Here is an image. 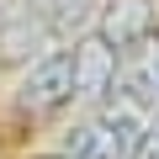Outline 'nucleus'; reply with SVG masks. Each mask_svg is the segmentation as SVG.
I'll return each mask as SVG.
<instances>
[{"label": "nucleus", "mask_w": 159, "mask_h": 159, "mask_svg": "<svg viewBox=\"0 0 159 159\" xmlns=\"http://www.w3.org/2000/svg\"><path fill=\"white\" fill-rule=\"evenodd\" d=\"M74 96V74H69V48H48L27 64L21 85H16V111L27 117H48L58 106H69Z\"/></svg>", "instance_id": "obj_1"}, {"label": "nucleus", "mask_w": 159, "mask_h": 159, "mask_svg": "<svg viewBox=\"0 0 159 159\" xmlns=\"http://www.w3.org/2000/svg\"><path fill=\"white\" fill-rule=\"evenodd\" d=\"M69 74H74V106H85V111H96L106 96H111V85H117V48H106L96 32L90 37H80L74 48H69Z\"/></svg>", "instance_id": "obj_2"}, {"label": "nucleus", "mask_w": 159, "mask_h": 159, "mask_svg": "<svg viewBox=\"0 0 159 159\" xmlns=\"http://www.w3.org/2000/svg\"><path fill=\"white\" fill-rule=\"evenodd\" d=\"M96 37L117 53L138 48L143 37H154V0H106L96 11Z\"/></svg>", "instance_id": "obj_3"}, {"label": "nucleus", "mask_w": 159, "mask_h": 159, "mask_svg": "<svg viewBox=\"0 0 159 159\" xmlns=\"http://www.w3.org/2000/svg\"><path fill=\"white\" fill-rule=\"evenodd\" d=\"M64 159H122V154H117V143L106 138V127H101L96 117H85V122L69 127V138H64Z\"/></svg>", "instance_id": "obj_4"}, {"label": "nucleus", "mask_w": 159, "mask_h": 159, "mask_svg": "<svg viewBox=\"0 0 159 159\" xmlns=\"http://www.w3.org/2000/svg\"><path fill=\"white\" fill-rule=\"evenodd\" d=\"M27 11H32L48 32H74L80 21L96 11V0H27Z\"/></svg>", "instance_id": "obj_5"}, {"label": "nucleus", "mask_w": 159, "mask_h": 159, "mask_svg": "<svg viewBox=\"0 0 159 159\" xmlns=\"http://www.w3.org/2000/svg\"><path fill=\"white\" fill-rule=\"evenodd\" d=\"M127 159H159V117L143 127V138L133 143V154H127Z\"/></svg>", "instance_id": "obj_6"}, {"label": "nucleus", "mask_w": 159, "mask_h": 159, "mask_svg": "<svg viewBox=\"0 0 159 159\" xmlns=\"http://www.w3.org/2000/svg\"><path fill=\"white\" fill-rule=\"evenodd\" d=\"M6 16H11V0H0V27H6Z\"/></svg>", "instance_id": "obj_7"}, {"label": "nucleus", "mask_w": 159, "mask_h": 159, "mask_svg": "<svg viewBox=\"0 0 159 159\" xmlns=\"http://www.w3.org/2000/svg\"><path fill=\"white\" fill-rule=\"evenodd\" d=\"M53 159H64V154H53Z\"/></svg>", "instance_id": "obj_8"}]
</instances>
